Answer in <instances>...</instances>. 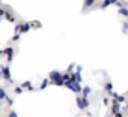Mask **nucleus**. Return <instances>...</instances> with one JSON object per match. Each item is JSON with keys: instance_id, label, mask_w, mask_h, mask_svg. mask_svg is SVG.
I'll list each match as a JSON object with an SVG mask.
<instances>
[{"instance_id": "412c9836", "label": "nucleus", "mask_w": 128, "mask_h": 117, "mask_svg": "<svg viewBox=\"0 0 128 117\" xmlns=\"http://www.w3.org/2000/svg\"><path fill=\"white\" fill-rule=\"evenodd\" d=\"M8 117H18V114H17L15 111H11V113L8 114Z\"/></svg>"}, {"instance_id": "f257e3e1", "label": "nucleus", "mask_w": 128, "mask_h": 117, "mask_svg": "<svg viewBox=\"0 0 128 117\" xmlns=\"http://www.w3.org/2000/svg\"><path fill=\"white\" fill-rule=\"evenodd\" d=\"M62 75L63 74H60L59 71H53L50 74V81L53 84H56V86H63V84H65V81H63V77Z\"/></svg>"}, {"instance_id": "4be33fe9", "label": "nucleus", "mask_w": 128, "mask_h": 117, "mask_svg": "<svg viewBox=\"0 0 128 117\" xmlns=\"http://www.w3.org/2000/svg\"><path fill=\"white\" fill-rule=\"evenodd\" d=\"M18 39H20V33H18V35H15V36L12 38V41H18Z\"/></svg>"}, {"instance_id": "b1692460", "label": "nucleus", "mask_w": 128, "mask_h": 117, "mask_svg": "<svg viewBox=\"0 0 128 117\" xmlns=\"http://www.w3.org/2000/svg\"><path fill=\"white\" fill-rule=\"evenodd\" d=\"M0 17H5V9L0 8Z\"/></svg>"}, {"instance_id": "f3484780", "label": "nucleus", "mask_w": 128, "mask_h": 117, "mask_svg": "<svg viewBox=\"0 0 128 117\" xmlns=\"http://www.w3.org/2000/svg\"><path fill=\"white\" fill-rule=\"evenodd\" d=\"M116 101H118V102H119V104H124V102H125V101H126V99H125V96H124V95H119V96H118V99H116Z\"/></svg>"}, {"instance_id": "7ed1b4c3", "label": "nucleus", "mask_w": 128, "mask_h": 117, "mask_svg": "<svg viewBox=\"0 0 128 117\" xmlns=\"http://www.w3.org/2000/svg\"><path fill=\"white\" fill-rule=\"evenodd\" d=\"M0 71H2V75H3V78H5L8 83H12V78H11V71H9V68H8V66H5V65H0Z\"/></svg>"}, {"instance_id": "4468645a", "label": "nucleus", "mask_w": 128, "mask_h": 117, "mask_svg": "<svg viewBox=\"0 0 128 117\" xmlns=\"http://www.w3.org/2000/svg\"><path fill=\"white\" fill-rule=\"evenodd\" d=\"M82 93H83V98H88V96H89V93H90V87H83Z\"/></svg>"}, {"instance_id": "1a4fd4ad", "label": "nucleus", "mask_w": 128, "mask_h": 117, "mask_svg": "<svg viewBox=\"0 0 128 117\" xmlns=\"http://www.w3.org/2000/svg\"><path fill=\"white\" fill-rule=\"evenodd\" d=\"M118 12H119V15L128 18V9H126V8H120V9H118Z\"/></svg>"}, {"instance_id": "393cba45", "label": "nucleus", "mask_w": 128, "mask_h": 117, "mask_svg": "<svg viewBox=\"0 0 128 117\" xmlns=\"http://www.w3.org/2000/svg\"><path fill=\"white\" fill-rule=\"evenodd\" d=\"M102 102H104L106 105H108V99H107V98H104V99H102Z\"/></svg>"}, {"instance_id": "6e6552de", "label": "nucleus", "mask_w": 128, "mask_h": 117, "mask_svg": "<svg viewBox=\"0 0 128 117\" xmlns=\"http://www.w3.org/2000/svg\"><path fill=\"white\" fill-rule=\"evenodd\" d=\"M21 87H24V89H27V90H33V86H32L30 81H24V83L21 84Z\"/></svg>"}, {"instance_id": "c756f323", "label": "nucleus", "mask_w": 128, "mask_h": 117, "mask_svg": "<svg viewBox=\"0 0 128 117\" xmlns=\"http://www.w3.org/2000/svg\"><path fill=\"white\" fill-rule=\"evenodd\" d=\"M0 54H3V51H0Z\"/></svg>"}, {"instance_id": "0eeeda50", "label": "nucleus", "mask_w": 128, "mask_h": 117, "mask_svg": "<svg viewBox=\"0 0 128 117\" xmlns=\"http://www.w3.org/2000/svg\"><path fill=\"white\" fill-rule=\"evenodd\" d=\"M3 54L8 57V62H11V60H12V57H14V48H12V47L5 48V50H3Z\"/></svg>"}, {"instance_id": "f03ea898", "label": "nucleus", "mask_w": 128, "mask_h": 117, "mask_svg": "<svg viewBox=\"0 0 128 117\" xmlns=\"http://www.w3.org/2000/svg\"><path fill=\"white\" fill-rule=\"evenodd\" d=\"M65 87H68L70 90H72V92H76V93H82V90H83V87L80 86V83H74V81H66L65 83Z\"/></svg>"}, {"instance_id": "bb28decb", "label": "nucleus", "mask_w": 128, "mask_h": 117, "mask_svg": "<svg viewBox=\"0 0 128 117\" xmlns=\"http://www.w3.org/2000/svg\"><path fill=\"white\" fill-rule=\"evenodd\" d=\"M114 117H124V114H122V113H118V114H116Z\"/></svg>"}, {"instance_id": "7c9ffc66", "label": "nucleus", "mask_w": 128, "mask_h": 117, "mask_svg": "<svg viewBox=\"0 0 128 117\" xmlns=\"http://www.w3.org/2000/svg\"><path fill=\"white\" fill-rule=\"evenodd\" d=\"M126 9H128V3H126Z\"/></svg>"}, {"instance_id": "9d476101", "label": "nucleus", "mask_w": 128, "mask_h": 117, "mask_svg": "<svg viewBox=\"0 0 128 117\" xmlns=\"http://www.w3.org/2000/svg\"><path fill=\"white\" fill-rule=\"evenodd\" d=\"M6 98H8V95H6L5 89H3V87H0V101H5Z\"/></svg>"}, {"instance_id": "c85d7f7f", "label": "nucleus", "mask_w": 128, "mask_h": 117, "mask_svg": "<svg viewBox=\"0 0 128 117\" xmlns=\"http://www.w3.org/2000/svg\"><path fill=\"white\" fill-rule=\"evenodd\" d=\"M0 107H2V101H0Z\"/></svg>"}, {"instance_id": "a211bd4d", "label": "nucleus", "mask_w": 128, "mask_h": 117, "mask_svg": "<svg viewBox=\"0 0 128 117\" xmlns=\"http://www.w3.org/2000/svg\"><path fill=\"white\" fill-rule=\"evenodd\" d=\"M48 83H50V80H44V81L41 83V87H39V89H45V87L48 86Z\"/></svg>"}, {"instance_id": "ddd939ff", "label": "nucleus", "mask_w": 128, "mask_h": 117, "mask_svg": "<svg viewBox=\"0 0 128 117\" xmlns=\"http://www.w3.org/2000/svg\"><path fill=\"white\" fill-rule=\"evenodd\" d=\"M95 3V0H84V11H88L89 6H92Z\"/></svg>"}, {"instance_id": "a878e982", "label": "nucleus", "mask_w": 128, "mask_h": 117, "mask_svg": "<svg viewBox=\"0 0 128 117\" xmlns=\"http://www.w3.org/2000/svg\"><path fill=\"white\" fill-rule=\"evenodd\" d=\"M124 30H128V23H124Z\"/></svg>"}, {"instance_id": "9b49d317", "label": "nucleus", "mask_w": 128, "mask_h": 117, "mask_svg": "<svg viewBox=\"0 0 128 117\" xmlns=\"http://www.w3.org/2000/svg\"><path fill=\"white\" fill-rule=\"evenodd\" d=\"M104 89H106V92H108V93H113V86H112V83H110V81H108V83H106Z\"/></svg>"}, {"instance_id": "2f4dec72", "label": "nucleus", "mask_w": 128, "mask_h": 117, "mask_svg": "<svg viewBox=\"0 0 128 117\" xmlns=\"http://www.w3.org/2000/svg\"><path fill=\"white\" fill-rule=\"evenodd\" d=\"M106 117H110V116H106Z\"/></svg>"}, {"instance_id": "2eb2a0df", "label": "nucleus", "mask_w": 128, "mask_h": 117, "mask_svg": "<svg viewBox=\"0 0 128 117\" xmlns=\"http://www.w3.org/2000/svg\"><path fill=\"white\" fill-rule=\"evenodd\" d=\"M116 6H118L119 9H120V8H126V3H125V2H122V0H119V2L116 3Z\"/></svg>"}, {"instance_id": "423d86ee", "label": "nucleus", "mask_w": 128, "mask_h": 117, "mask_svg": "<svg viewBox=\"0 0 128 117\" xmlns=\"http://www.w3.org/2000/svg\"><path fill=\"white\" fill-rule=\"evenodd\" d=\"M118 113H120V104H119L118 101L113 99V102H112V114L116 116Z\"/></svg>"}, {"instance_id": "cd10ccee", "label": "nucleus", "mask_w": 128, "mask_h": 117, "mask_svg": "<svg viewBox=\"0 0 128 117\" xmlns=\"http://www.w3.org/2000/svg\"><path fill=\"white\" fill-rule=\"evenodd\" d=\"M110 2H112V5H116V3L119 2V0H110Z\"/></svg>"}, {"instance_id": "6ab92c4d", "label": "nucleus", "mask_w": 128, "mask_h": 117, "mask_svg": "<svg viewBox=\"0 0 128 117\" xmlns=\"http://www.w3.org/2000/svg\"><path fill=\"white\" fill-rule=\"evenodd\" d=\"M14 92H15L17 95H20V93L23 92V87H21V86H20V87H15V89H14Z\"/></svg>"}, {"instance_id": "5701e85b", "label": "nucleus", "mask_w": 128, "mask_h": 117, "mask_svg": "<svg viewBox=\"0 0 128 117\" xmlns=\"http://www.w3.org/2000/svg\"><path fill=\"white\" fill-rule=\"evenodd\" d=\"M76 72L80 74V72H82V66H76Z\"/></svg>"}, {"instance_id": "20e7f679", "label": "nucleus", "mask_w": 128, "mask_h": 117, "mask_svg": "<svg viewBox=\"0 0 128 117\" xmlns=\"http://www.w3.org/2000/svg\"><path fill=\"white\" fill-rule=\"evenodd\" d=\"M30 27H32L30 23H21V24H18V26L15 27V32H17V33H26V32L30 30Z\"/></svg>"}, {"instance_id": "f8f14e48", "label": "nucleus", "mask_w": 128, "mask_h": 117, "mask_svg": "<svg viewBox=\"0 0 128 117\" xmlns=\"http://www.w3.org/2000/svg\"><path fill=\"white\" fill-rule=\"evenodd\" d=\"M110 5H112L110 0H102V3H101V6H100V8H101V9H106V8H108Z\"/></svg>"}, {"instance_id": "aec40b11", "label": "nucleus", "mask_w": 128, "mask_h": 117, "mask_svg": "<svg viewBox=\"0 0 128 117\" xmlns=\"http://www.w3.org/2000/svg\"><path fill=\"white\" fill-rule=\"evenodd\" d=\"M5 101H6V104H8V105H12V104H14V101H12V99H11L9 96H8V98H6Z\"/></svg>"}, {"instance_id": "39448f33", "label": "nucleus", "mask_w": 128, "mask_h": 117, "mask_svg": "<svg viewBox=\"0 0 128 117\" xmlns=\"http://www.w3.org/2000/svg\"><path fill=\"white\" fill-rule=\"evenodd\" d=\"M77 105H78V108H80V110H84V108H88V105H89V101H88V98L77 96Z\"/></svg>"}, {"instance_id": "dca6fc26", "label": "nucleus", "mask_w": 128, "mask_h": 117, "mask_svg": "<svg viewBox=\"0 0 128 117\" xmlns=\"http://www.w3.org/2000/svg\"><path fill=\"white\" fill-rule=\"evenodd\" d=\"M5 17H6L9 21H15V18L12 17V14H9V12H6V11H5Z\"/></svg>"}]
</instances>
